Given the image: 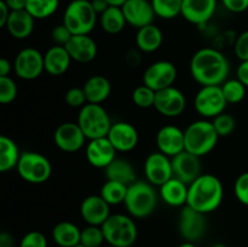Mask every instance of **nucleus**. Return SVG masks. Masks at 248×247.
<instances>
[{
  "mask_svg": "<svg viewBox=\"0 0 248 247\" xmlns=\"http://www.w3.org/2000/svg\"><path fill=\"white\" fill-rule=\"evenodd\" d=\"M189 69L193 79L201 86H220L229 77L230 64L220 51L203 47L194 53Z\"/></svg>",
  "mask_w": 248,
  "mask_h": 247,
  "instance_id": "nucleus-1",
  "label": "nucleus"
},
{
  "mask_svg": "<svg viewBox=\"0 0 248 247\" xmlns=\"http://www.w3.org/2000/svg\"><path fill=\"white\" fill-rule=\"evenodd\" d=\"M224 198V186L215 174L202 173L189 184L186 205L207 215L217 210Z\"/></svg>",
  "mask_w": 248,
  "mask_h": 247,
  "instance_id": "nucleus-2",
  "label": "nucleus"
},
{
  "mask_svg": "<svg viewBox=\"0 0 248 247\" xmlns=\"http://www.w3.org/2000/svg\"><path fill=\"white\" fill-rule=\"evenodd\" d=\"M157 199V193L153 184L148 181H136L128 185L124 205L131 217L140 219L154 213Z\"/></svg>",
  "mask_w": 248,
  "mask_h": 247,
  "instance_id": "nucleus-3",
  "label": "nucleus"
},
{
  "mask_svg": "<svg viewBox=\"0 0 248 247\" xmlns=\"http://www.w3.org/2000/svg\"><path fill=\"white\" fill-rule=\"evenodd\" d=\"M218 138L219 136L212 121L206 119L193 121L184 130L186 150L200 157L210 154L215 149L218 143Z\"/></svg>",
  "mask_w": 248,
  "mask_h": 247,
  "instance_id": "nucleus-4",
  "label": "nucleus"
},
{
  "mask_svg": "<svg viewBox=\"0 0 248 247\" xmlns=\"http://www.w3.org/2000/svg\"><path fill=\"white\" fill-rule=\"evenodd\" d=\"M97 16L90 0H72L65 7L62 23L73 35H90L96 27Z\"/></svg>",
  "mask_w": 248,
  "mask_h": 247,
  "instance_id": "nucleus-5",
  "label": "nucleus"
},
{
  "mask_svg": "<svg viewBox=\"0 0 248 247\" xmlns=\"http://www.w3.org/2000/svg\"><path fill=\"white\" fill-rule=\"evenodd\" d=\"M106 241L111 247H131L138 236V229L133 217L123 213L109 216L102 224Z\"/></svg>",
  "mask_w": 248,
  "mask_h": 247,
  "instance_id": "nucleus-6",
  "label": "nucleus"
},
{
  "mask_svg": "<svg viewBox=\"0 0 248 247\" xmlns=\"http://www.w3.org/2000/svg\"><path fill=\"white\" fill-rule=\"evenodd\" d=\"M78 124L89 140L107 137L111 123L108 111L102 104L86 103L80 108L78 114Z\"/></svg>",
  "mask_w": 248,
  "mask_h": 247,
  "instance_id": "nucleus-7",
  "label": "nucleus"
},
{
  "mask_svg": "<svg viewBox=\"0 0 248 247\" xmlns=\"http://www.w3.org/2000/svg\"><path fill=\"white\" fill-rule=\"evenodd\" d=\"M16 170L18 176L31 184L45 183L52 174L50 160L36 152H22Z\"/></svg>",
  "mask_w": 248,
  "mask_h": 247,
  "instance_id": "nucleus-8",
  "label": "nucleus"
},
{
  "mask_svg": "<svg viewBox=\"0 0 248 247\" xmlns=\"http://www.w3.org/2000/svg\"><path fill=\"white\" fill-rule=\"evenodd\" d=\"M228 103L220 86H201L194 98V107L202 118H216L224 113Z\"/></svg>",
  "mask_w": 248,
  "mask_h": 247,
  "instance_id": "nucleus-9",
  "label": "nucleus"
},
{
  "mask_svg": "<svg viewBox=\"0 0 248 247\" xmlns=\"http://www.w3.org/2000/svg\"><path fill=\"white\" fill-rule=\"evenodd\" d=\"M14 72L22 80H35L45 72L44 55L34 47L19 51L14 60Z\"/></svg>",
  "mask_w": 248,
  "mask_h": 247,
  "instance_id": "nucleus-10",
  "label": "nucleus"
},
{
  "mask_svg": "<svg viewBox=\"0 0 248 247\" xmlns=\"http://www.w3.org/2000/svg\"><path fill=\"white\" fill-rule=\"evenodd\" d=\"M177 68L170 61H156L147 67L143 73V84L154 91L173 86L177 79Z\"/></svg>",
  "mask_w": 248,
  "mask_h": 247,
  "instance_id": "nucleus-11",
  "label": "nucleus"
},
{
  "mask_svg": "<svg viewBox=\"0 0 248 247\" xmlns=\"http://www.w3.org/2000/svg\"><path fill=\"white\" fill-rule=\"evenodd\" d=\"M205 216L188 205L182 207L178 219V230L186 241L195 242L205 235L207 229Z\"/></svg>",
  "mask_w": 248,
  "mask_h": 247,
  "instance_id": "nucleus-12",
  "label": "nucleus"
},
{
  "mask_svg": "<svg viewBox=\"0 0 248 247\" xmlns=\"http://www.w3.org/2000/svg\"><path fill=\"white\" fill-rule=\"evenodd\" d=\"M186 107V94L174 86L156 91L154 108L159 114L166 118H177Z\"/></svg>",
  "mask_w": 248,
  "mask_h": 247,
  "instance_id": "nucleus-13",
  "label": "nucleus"
},
{
  "mask_svg": "<svg viewBox=\"0 0 248 247\" xmlns=\"http://www.w3.org/2000/svg\"><path fill=\"white\" fill-rule=\"evenodd\" d=\"M145 178L154 186H161L173 177L172 160L161 152H154L147 156L144 161Z\"/></svg>",
  "mask_w": 248,
  "mask_h": 247,
  "instance_id": "nucleus-14",
  "label": "nucleus"
},
{
  "mask_svg": "<svg viewBox=\"0 0 248 247\" xmlns=\"http://www.w3.org/2000/svg\"><path fill=\"white\" fill-rule=\"evenodd\" d=\"M84 135L78 123H63L58 126L53 133V142L56 147L64 153L79 152L86 143Z\"/></svg>",
  "mask_w": 248,
  "mask_h": 247,
  "instance_id": "nucleus-15",
  "label": "nucleus"
},
{
  "mask_svg": "<svg viewBox=\"0 0 248 247\" xmlns=\"http://www.w3.org/2000/svg\"><path fill=\"white\" fill-rule=\"evenodd\" d=\"M171 160L173 177L184 182L188 185L202 174V165H201L200 156H196L186 150H183L176 156L171 157Z\"/></svg>",
  "mask_w": 248,
  "mask_h": 247,
  "instance_id": "nucleus-16",
  "label": "nucleus"
},
{
  "mask_svg": "<svg viewBox=\"0 0 248 247\" xmlns=\"http://www.w3.org/2000/svg\"><path fill=\"white\" fill-rule=\"evenodd\" d=\"M121 9L127 24L137 29L152 24L156 17L150 0H127Z\"/></svg>",
  "mask_w": 248,
  "mask_h": 247,
  "instance_id": "nucleus-17",
  "label": "nucleus"
},
{
  "mask_svg": "<svg viewBox=\"0 0 248 247\" xmlns=\"http://www.w3.org/2000/svg\"><path fill=\"white\" fill-rule=\"evenodd\" d=\"M108 139L116 149V152L127 153L135 149L140 140L138 131L132 124L126 121H118L111 125L108 132Z\"/></svg>",
  "mask_w": 248,
  "mask_h": 247,
  "instance_id": "nucleus-18",
  "label": "nucleus"
},
{
  "mask_svg": "<svg viewBox=\"0 0 248 247\" xmlns=\"http://www.w3.org/2000/svg\"><path fill=\"white\" fill-rule=\"evenodd\" d=\"M86 159L96 169H106L116 159V149L108 137L89 140L86 145Z\"/></svg>",
  "mask_w": 248,
  "mask_h": 247,
  "instance_id": "nucleus-19",
  "label": "nucleus"
},
{
  "mask_svg": "<svg viewBox=\"0 0 248 247\" xmlns=\"http://www.w3.org/2000/svg\"><path fill=\"white\" fill-rule=\"evenodd\" d=\"M217 0H183L182 15L189 23L202 26L216 14Z\"/></svg>",
  "mask_w": 248,
  "mask_h": 247,
  "instance_id": "nucleus-20",
  "label": "nucleus"
},
{
  "mask_svg": "<svg viewBox=\"0 0 248 247\" xmlns=\"http://www.w3.org/2000/svg\"><path fill=\"white\" fill-rule=\"evenodd\" d=\"M80 215L87 225L102 227L111 215L110 205L101 195H89L80 205Z\"/></svg>",
  "mask_w": 248,
  "mask_h": 247,
  "instance_id": "nucleus-21",
  "label": "nucleus"
},
{
  "mask_svg": "<svg viewBox=\"0 0 248 247\" xmlns=\"http://www.w3.org/2000/svg\"><path fill=\"white\" fill-rule=\"evenodd\" d=\"M156 147L159 152L170 157L186 150L184 131L174 125L162 126L156 133Z\"/></svg>",
  "mask_w": 248,
  "mask_h": 247,
  "instance_id": "nucleus-22",
  "label": "nucleus"
},
{
  "mask_svg": "<svg viewBox=\"0 0 248 247\" xmlns=\"http://www.w3.org/2000/svg\"><path fill=\"white\" fill-rule=\"evenodd\" d=\"M64 47L78 63L92 62L98 53V46L90 35H73Z\"/></svg>",
  "mask_w": 248,
  "mask_h": 247,
  "instance_id": "nucleus-23",
  "label": "nucleus"
},
{
  "mask_svg": "<svg viewBox=\"0 0 248 247\" xmlns=\"http://www.w3.org/2000/svg\"><path fill=\"white\" fill-rule=\"evenodd\" d=\"M72 57L64 46L55 45L44 53L45 72L52 77H61L69 69Z\"/></svg>",
  "mask_w": 248,
  "mask_h": 247,
  "instance_id": "nucleus-24",
  "label": "nucleus"
},
{
  "mask_svg": "<svg viewBox=\"0 0 248 247\" xmlns=\"http://www.w3.org/2000/svg\"><path fill=\"white\" fill-rule=\"evenodd\" d=\"M35 18L27 10L11 11L5 26L7 33L17 40H24L31 35L34 31Z\"/></svg>",
  "mask_w": 248,
  "mask_h": 247,
  "instance_id": "nucleus-25",
  "label": "nucleus"
},
{
  "mask_svg": "<svg viewBox=\"0 0 248 247\" xmlns=\"http://www.w3.org/2000/svg\"><path fill=\"white\" fill-rule=\"evenodd\" d=\"M159 195L165 203L172 207H183L188 201V190L189 185L184 182L179 181L176 177L159 186Z\"/></svg>",
  "mask_w": 248,
  "mask_h": 247,
  "instance_id": "nucleus-26",
  "label": "nucleus"
},
{
  "mask_svg": "<svg viewBox=\"0 0 248 247\" xmlns=\"http://www.w3.org/2000/svg\"><path fill=\"white\" fill-rule=\"evenodd\" d=\"M87 103L102 104L111 93V84L103 75H92L85 81L84 86Z\"/></svg>",
  "mask_w": 248,
  "mask_h": 247,
  "instance_id": "nucleus-27",
  "label": "nucleus"
},
{
  "mask_svg": "<svg viewBox=\"0 0 248 247\" xmlns=\"http://www.w3.org/2000/svg\"><path fill=\"white\" fill-rule=\"evenodd\" d=\"M164 41V34L161 29L154 23L137 29L136 35V45L142 52L152 53L160 48Z\"/></svg>",
  "mask_w": 248,
  "mask_h": 247,
  "instance_id": "nucleus-28",
  "label": "nucleus"
},
{
  "mask_svg": "<svg viewBox=\"0 0 248 247\" xmlns=\"http://www.w3.org/2000/svg\"><path fill=\"white\" fill-rule=\"evenodd\" d=\"M81 230L74 223L63 220L52 229V240L60 247H74L80 244Z\"/></svg>",
  "mask_w": 248,
  "mask_h": 247,
  "instance_id": "nucleus-29",
  "label": "nucleus"
},
{
  "mask_svg": "<svg viewBox=\"0 0 248 247\" xmlns=\"http://www.w3.org/2000/svg\"><path fill=\"white\" fill-rule=\"evenodd\" d=\"M106 171V177L109 181H116L120 183L130 185L133 182L137 181L136 177V171L132 165L125 159L116 157L109 166L104 169Z\"/></svg>",
  "mask_w": 248,
  "mask_h": 247,
  "instance_id": "nucleus-30",
  "label": "nucleus"
},
{
  "mask_svg": "<svg viewBox=\"0 0 248 247\" xmlns=\"http://www.w3.org/2000/svg\"><path fill=\"white\" fill-rule=\"evenodd\" d=\"M22 153L19 152L18 145L7 136L0 137V172L10 171L17 167Z\"/></svg>",
  "mask_w": 248,
  "mask_h": 247,
  "instance_id": "nucleus-31",
  "label": "nucleus"
},
{
  "mask_svg": "<svg viewBox=\"0 0 248 247\" xmlns=\"http://www.w3.org/2000/svg\"><path fill=\"white\" fill-rule=\"evenodd\" d=\"M99 24L106 33L115 35L124 31L127 22L121 7L109 6L103 14L99 15Z\"/></svg>",
  "mask_w": 248,
  "mask_h": 247,
  "instance_id": "nucleus-32",
  "label": "nucleus"
},
{
  "mask_svg": "<svg viewBox=\"0 0 248 247\" xmlns=\"http://www.w3.org/2000/svg\"><path fill=\"white\" fill-rule=\"evenodd\" d=\"M127 188L128 185H126V184L107 179L106 183L102 185L101 194L99 195L110 206L120 205V203H124V201H125L126 194H127Z\"/></svg>",
  "mask_w": 248,
  "mask_h": 247,
  "instance_id": "nucleus-33",
  "label": "nucleus"
},
{
  "mask_svg": "<svg viewBox=\"0 0 248 247\" xmlns=\"http://www.w3.org/2000/svg\"><path fill=\"white\" fill-rule=\"evenodd\" d=\"M60 6V0H27L26 10L35 19H45L52 16Z\"/></svg>",
  "mask_w": 248,
  "mask_h": 247,
  "instance_id": "nucleus-34",
  "label": "nucleus"
},
{
  "mask_svg": "<svg viewBox=\"0 0 248 247\" xmlns=\"http://www.w3.org/2000/svg\"><path fill=\"white\" fill-rule=\"evenodd\" d=\"M156 17L162 19H173L182 15L183 0H150Z\"/></svg>",
  "mask_w": 248,
  "mask_h": 247,
  "instance_id": "nucleus-35",
  "label": "nucleus"
},
{
  "mask_svg": "<svg viewBox=\"0 0 248 247\" xmlns=\"http://www.w3.org/2000/svg\"><path fill=\"white\" fill-rule=\"evenodd\" d=\"M222 91L228 104H237L244 101L247 87L237 77L227 79L222 85Z\"/></svg>",
  "mask_w": 248,
  "mask_h": 247,
  "instance_id": "nucleus-36",
  "label": "nucleus"
},
{
  "mask_svg": "<svg viewBox=\"0 0 248 247\" xmlns=\"http://www.w3.org/2000/svg\"><path fill=\"white\" fill-rule=\"evenodd\" d=\"M155 96H156V91L143 84L133 90L132 102L140 108H152V107H154L155 103Z\"/></svg>",
  "mask_w": 248,
  "mask_h": 247,
  "instance_id": "nucleus-37",
  "label": "nucleus"
},
{
  "mask_svg": "<svg viewBox=\"0 0 248 247\" xmlns=\"http://www.w3.org/2000/svg\"><path fill=\"white\" fill-rule=\"evenodd\" d=\"M106 241L102 227L98 225H87L81 229V239L80 244L86 247H101Z\"/></svg>",
  "mask_w": 248,
  "mask_h": 247,
  "instance_id": "nucleus-38",
  "label": "nucleus"
},
{
  "mask_svg": "<svg viewBox=\"0 0 248 247\" xmlns=\"http://www.w3.org/2000/svg\"><path fill=\"white\" fill-rule=\"evenodd\" d=\"M212 124L219 137L230 136L234 132L235 127H236V120H235L234 116L232 114L225 113V111L213 118Z\"/></svg>",
  "mask_w": 248,
  "mask_h": 247,
  "instance_id": "nucleus-39",
  "label": "nucleus"
},
{
  "mask_svg": "<svg viewBox=\"0 0 248 247\" xmlns=\"http://www.w3.org/2000/svg\"><path fill=\"white\" fill-rule=\"evenodd\" d=\"M17 92H18V89L14 79L10 77H0V103H12L16 99Z\"/></svg>",
  "mask_w": 248,
  "mask_h": 247,
  "instance_id": "nucleus-40",
  "label": "nucleus"
},
{
  "mask_svg": "<svg viewBox=\"0 0 248 247\" xmlns=\"http://www.w3.org/2000/svg\"><path fill=\"white\" fill-rule=\"evenodd\" d=\"M64 101L72 108H82L87 103L86 94L82 87H72L64 94Z\"/></svg>",
  "mask_w": 248,
  "mask_h": 247,
  "instance_id": "nucleus-41",
  "label": "nucleus"
},
{
  "mask_svg": "<svg viewBox=\"0 0 248 247\" xmlns=\"http://www.w3.org/2000/svg\"><path fill=\"white\" fill-rule=\"evenodd\" d=\"M234 193L240 203L248 206V171L241 173L236 178L234 184Z\"/></svg>",
  "mask_w": 248,
  "mask_h": 247,
  "instance_id": "nucleus-42",
  "label": "nucleus"
},
{
  "mask_svg": "<svg viewBox=\"0 0 248 247\" xmlns=\"http://www.w3.org/2000/svg\"><path fill=\"white\" fill-rule=\"evenodd\" d=\"M19 247H47V240L43 232L33 230L22 237Z\"/></svg>",
  "mask_w": 248,
  "mask_h": 247,
  "instance_id": "nucleus-43",
  "label": "nucleus"
},
{
  "mask_svg": "<svg viewBox=\"0 0 248 247\" xmlns=\"http://www.w3.org/2000/svg\"><path fill=\"white\" fill-rule=\"evenodd\" d=\"M234 52L241 62L248 61V31L239 34L234 44Z\"/></svg>",
  "mask_w": 248,
  "mask_h": 247,
  "instance_id": "nucleus-44",
  "label": "nucleus"
},
{
  "mask_svg": "<svg viewBox=\"0 0 248 247\" xmlns=\"http://www.w3.org/2000/svg\"><path fill=\"white\" fill-rule=\"evenodd\" d=\"M51 36H52V40L55 41L56 45L65 46L68 41L70 40V38L73 36L72 31L67 28L63 23L58 24L55 28L52 29V33H51Z\"/></svg>",
  "mask_w": 248,
  "mask_h": 247,
  "instance_id": "nucleus-45",
  "label": "nucleus"
},
{
  "mask_svg": "<svg viewBox=\"0 0 248 247\" xmlns=\"http://www.w3.org/2000/svg\"><path fill=\"white\" fill-rule=\"evenodd\" d=\"M228 11L232 14H241L248 10V0H222Z\"/></svg>",
  "mask_w": 248,
  "mask_h": 247,
  "instance_id": "nucleus-46",
  "label": "nucleus"
},
{
  "mask_svg": "<svg viewBox=\"0 0 248 247\" xmlns=\"http://www.w3.org/2000/svg\"><path fill=\"white\" fill-rule=\"evenodd\" d=\"M236 77L248 89V61H244L236 69Z\"/></svg>",
  "mask_w": 248,
  "mask_h": 247,
  "instance_id": "nucleus-47",
  "label": "nucleus"
},
{
  "mask_svg": "<svg viewBox=\"0 0 248 247\" xmlns=\"http://www.w3.org/2000/svg\"><path fill=\"white\" fill-rule=\"evenodd\" d=\"M10 14H11V10L5 4L4 0H1L0 1V28H5V26L7 23V19L10 17Z\"/></svg>",
  "mask_w": 248,
  "mask_h": 247,
  "instance_id": "nucleus-48",
  "label": "nucleus"
},
{
  "mask_svg": "<svg viewBox=\"0 0 248 247\" xmlns=\"http://www.w3.org/2000/svg\"><path fill=\"white\" fill-rule=\"evenodd\" d=\"M12 69H14V63L10 62L7 58H1L0 60V77H9Z\"/></svg>",
  "mask_w": 248,
  "mask_h": 247,
  "instance_id": "nucleus-49",
  "label": "nucleus"
},
{
  "mask_svg": "<svg viewBox=\"0 0 248 247\" xmlns=\"http://www.w3.org/2000/svg\"><path fill=\"white\" fill-rule=\"evenodd\" d=\"M5 4L9 6L11 11H19V10H26L27 0H4Z\"/></svg>",
  "mask_w": 248,
  "mask_h": 247,
  "instance_id": "nucleus-50",
  "label": "nucleus"
},
{
  "mask_svg": "<svg viewBox=\"0 0 248 247\" xmlns=\"http://www.w3.org/2000/svg\"><path fill=\"white\" fill-rule=\"evenodd\" d=\"M90 1H91L92 7H93V10L96 11L97 15H102L109 6H110L107 0H90Z\"/></svg>",
  "mask_w": 248,
  "mask_h": 247,
  "instance_id": "nucleus-51",
  "label": "nucleus"
},
{
  "mask_svg": "<svg viewBox=\"0 0 248 247\" xmlns=\"http://www.w3.org/2000/svg\"><path fill=\"white\" fill-rule=\"evenodd\" d=\"M0 247H15V240L9 232H1L0 235Z\"/></svg>",
  "mask_w": 248,
  "mask_h": 247,
  "instance_id": "nucleus-52",
  "label": "nucleus"
},
{
  "mask_svg": "<svg viewBox=\"0 0 248 247\" xmlns=\"http://www.w3.org/2000/svg\"><path fill=\"white\" fill-rule=\"evenodd\" d=\"M107 1H108V4L110 5V6L121 7L126 1H127V0H107Z\"/></svg>",
  "mask_w": 248,
  "mask_h": 247,
  "instance_id": "nucleus-53",
  "label": "nucleus"
},
{
  "mask_svg": "<svg viewBox=\"0 0 248 247\" xmlns=\"http://www.w3.org/2000/svg\"><path fill=\"white\" fill-rule=\"evenodd\" d=\"M178 247H196V245L191 241H184L183 244L179 245Z\"/></svg>",
  "mask_w": 248,
  "mask_h": 247,
  "instance_id": "nucleus-54",
  "label": "nucleus"
},
{
  "mask_svg": "<svg viewBox=\"0 0 248 247\" xmlns=\"http://www.w3.org/2000/svg\"><path fill=\"white\" fill-rule=\"evenodd\" d=\"M212 247H227V246H225V245H223V244H216V245H213Z\"/></svg>",
  "mask_w": 248,
  "mask_h": 247,
  "instance_id": "nucleus-55",
  "label": "nucleus"
},
{
  "mask_svg": "<svg viewBox=\"0 0 248 247\" xmlns=\"http://www.w3.org/2000/svg\"><path fill=\"white\" fill-rule=\"evenodd\" d=\"M74 247H86V246H84V245L79 244V245H77V246H74Z\"/></svg>",
  "mask_w": 248,
  "mask_h": 247,
  "instance_id": "nucleus-56",
  "label": "nucleus"
},
{
  "mask_svg": "<svg viewBox=\"0 0 248 247\" xmlns=\"http://www.w3.org/2000/svg\"><path fill=\"white\" fill-rule=\"evenodd\" d=\"M110 247H111V246H110Z\"/></svg>",
  "mask_w": 248,
  "mask_h": 247,
  "instance_id": "nucleus-57",
  "label": "nucleus"
}]
</instances>
